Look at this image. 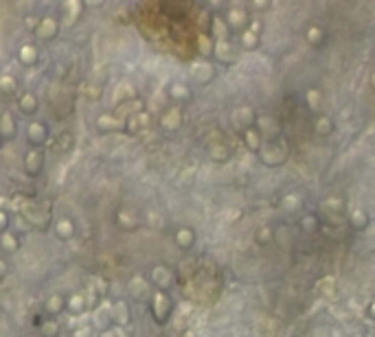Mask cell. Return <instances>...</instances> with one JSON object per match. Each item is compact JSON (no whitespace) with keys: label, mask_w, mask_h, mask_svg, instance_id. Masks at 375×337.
I'll return each mask as SVG.
<instances>
[{"label":"cell","mask_w":375,"mask_h":337,"mask_svg":"<svg viewBox=\"0 0 375 337\" xmlns=\"http://www.w3.org/2000/svg\"><path fill=\"white\" fill-rule=\"evenodd\" d=\"M151 315L158 324H164L171 315V300L164 292H156L151 296Z\"/></svg>","instance_id":"cell-2"},{"label":"cell","mask_w":375,"mask_h":337,"mask_svg":"<svg viewBox=\"0 0 375 337\" xmlns=\"http://www.w3.org/2000/svg\"><path fill=\"white\" fill-rule=\"evenodd\" d=\"M0 147H3V136H0Z\"/></svg>","instance_id":"cell-34"},{"label":"cell","mask_w":375,"mask_h":337,"mask_svg":"<svg viewBox=\"0 0 375 337\" xmlns=\"http://www.w3.org/2000/svg\"><path fill=\"white\" fill-rule=\"evenodd\" d=\"M18 105H20V112H24V114H33V112L37 110V99L33 94H22V97H20V101H18Z\"/></svg>","instance_id":"cell-18"},{"label":"cell","mask_w":375,"mask_h":337,"mask_svg":"<svg viewBox=\"0 0 375 337\" xmlns=\"http://www.w3.org/2000/svg\"><path fill=\"white\" fill-rule=\"evenodd\" d=\"M70 3V18H68V24H72L79 16V9H81V5H79V0H68Z\"/></svg>","instance_id":"cell-26"},{"label":"cell","mask_w":375,"mask_h":337,"mask_svg":"<svg viewBox=\"0 0 375 337\" xmlns=\"http://www.w3.org/2000/svg\"><path fill=\"white\" fill-rule=\"evenodd\" d=\"M162 125H164L167 129H176L178 125H180V112H178V110L167 112V114L162 116Z\"/></svg>","instance_id":"cell-20"},{"label":"cell","mask_w":375,"mask_h":337,"mask_svg":"<svg viewBox=\"0 0 375 337\" xmlns=\"http://www.w3.org/2000/svg\"><path fill=\"white\" fill-rule=\"evenodd\" d=\"M26 138H29V142L33 145L35 149H39L42 145L49 140V131L42 123H31L29 127H26Z\"/></svg>","instance_id":"cell-8"},{"label":"cell","mask_w":375,"mask_h":337,"mask_svg":"<svg viewBox=\"0 0 375 337\" xmlns=\"http://www.w3.org/2000/svg\"><path fill=\"white\" fill-rule=\"evenodd\" d=\"M55 234L59 241H70L75 236V223L68 217H62V219L55 221Z\"/></svg>","instance_id":"cell-12"},{"label":"cell","mask_w":375,"mask_h":337,"mask_svg":"<svg viewBox=\"0 0 375 337\" xmlns=\"http://www.w3.org/2000/svg\"><path fill=\"white\" fill-rule=\"evenodd\" d=\"M72 337H95V328L81 324V326H77L75 331H72Z\"/></svg>","instance_id":"cell-24"},{"label":"cell","mask_w":375,"mask_h":337,"mask_svg":"<svg viewBox=\"0 0 375 337\" xmlns=\"http://www.w3.org/2000/svg\"><path fill=\"white\" fill-rule=\"evenodd\" d=\"M0 88H3V90H7V92L16 90V81H13V77H9V75L0 77Z\"/></svg>","instance_id":"cell-25"},{"label":"cell","mask_w":375,"mask_h":337,"mask_svg":"<svg viewBox=\"0 0 375 337\" xmlns=\"http://www.w3.org/2000/svg\"><path fill=\"white\" fill-rule=\"evenodd\" d=\"M320 289H322V294H325L327 298H331V296L336 294V280L334 278H325L320 282Z\"/></svg>","instance_id":"cell-23"},{"label":"cell","mask_w":375,"mask_h":337,"mask_svg":"<svg viewBox=\"0 0 375 337\" xmlns=\"http://www.w3.org/2000/svg\"><path fill=\"white\" fill-rule=\"evenodd\" d=\"M128 292L130 296L134 300H145L147 298V292H149V285H147V280L141 278V276H134V278L130 280V285H128Z\"/></svg>","instance_id":"cell-10"},{"label":"cell","mask_w":375,"mask_h":337,"mask_svg":"<svg viewBox=\"0 0 375 337\" xmlns=\"http://www.w3.org/2000/svg\"><path fill=\"white\" fill-rule=\"evenodd\" d=\"M103 3V0H86V5H88V7H97V5H101Z\"/></svg>","instance_id":"cell-32"},{"label":"cell","mask_w":375,"mask_h":337,"mask_svg":"<svg viewBox=\"0 0 375 337\" xmlns=\"http://www.w3.org/2000/svg\"><path fill=\"white\" fill-rule=\"evenodd\" d=\"M59 331H62V326H59L57 320H44L42 324H39L42 337H59Z\"/></svg>","instance_id":"cell-17"},{"label":"cell","mask_w":375,"mask_h":337,"mask_svg":"<svg viewBox=\"0 0 375 337\" xmlns=\"http://www.w3.org/2000/svg\"><path fill=\"white\" fill-rule=\"evenodd\" d=\"M176 243L180 246L182 250H187L193 246V232H191L189 228H182V230H178V234H176Z\"/></svg>","instance_id":"cell-19"},{"label":"cell","mask_w":375,"mask_h":337,"mask_svg":"<svg viewBox=\"0 0 375 337\" xmlns=\"http://www.w3.org/2000/svg\"><path fill=\"white\" fill-rule=\"evenodd\" d=\"M7 274H9V263H7V259L0 256V282L7 278Z\"/></svg>","instance_id":"cell-28"},{"label":"cell","mask_w":375,"mask_h":337,"mask_svg":"<svg viewBox=\"0 0 375 337\" xmlns=\"http://www.w3.org/2000/svg\"><path fill=\"white\" fill-rule=\"evenodd\" d=\"M44 311L49 313L51 318L62 315L66 311V296H62V294H51L49 300H46V305H44Z\"/></svg>","instance_id":"cell-9"},{"label":"cell","mask_w":375,"mask_h":337,"mask_svg":"<svg viewBox=\"0 0 375 337\" xmlns=\"http://www.w3.org/2000/svg\"><path fill=\"white\" fill-rule=\"evenodd\" d=\"M248 145H250V147H257V136H255V131H248Z\"/></svg>","instance_id":"cell-30"},{"label":"cell","mask_w":375,"mask_h":337,"mask_svg":"<svg viewBox=\"0 0 375 337\" xmlns=\"http://www.w3.org/2000/svg\"><path fill=\"white\" fill-rule=\"evenodd\" d=\"M90 309V300H88V294L84 292H75L66 298V311L70 315H81Z\"/></svg>","instance_id":"cell-4"},{"label":"cell","mask_w":375,"mask_h":337,"mask_svg":"<svg viewBox=\"0 0 375 337\" xmlns=\"http://www.w3.org/2000/svg\"><path fill=\"white\" fill-rule=\"evenodd\" d=\"M371 311H373V315H375V302H373V307H371Z\"/></svg>","instance_id":"cell-33"},{"label":"cell","mask_w":375,"mask_h":337,"mask_svg":"<svg viewBox=\"0 0 375 337\" xmlns=\"http://www.w3.org/2000/svg\"><path fill=\"white\" fill-rule=\"evenodd\" d=\"M7 230H9V217L5 210H0V234H5Z\"/></svg>","instance_id":"cell-27"},{"label":"cell","mask_w":375,"mask_h":337,"mask_svg":"<svg viewBox=\"0 0 375 337\" xmlns=\"http://www.w3.org/2000/svg\"><path fill=\"white\" fill-rule=\"evenodd\" d=\"M22 215H24V219L33 223L35 228H42V230L49 228V213H46V208H42L39 204H33V202L24 204Z\"/></svg>","instance_id":"cell-3"},{"label":"cell","mask_w":375,"mask_h":337,"mask_svg":"<svg viewBox=\"0 0 375 337\" xmlns=\"http://www.w3.org/2000/svg\"><path fill=\"white\" fill-rule=\"evenodd\" d=\"M125 94H128L130 99L132 97H134V90H132V85H123V90H121V85H118V88H116V92H114V99H116V101H128V99H125Z\"/></svg>","instance_id":"cell-22"},{"label":"cell","mask_w":375,"mask_h":337,"mask_svg":"<svg viewBox=\"0 0 375 337\" xmlns=\"http://www.w3.org/2000/svg\"><path fill=\"white\" fill-rule=\"evenodd\" d=\"M42 169H44V154L39 149L33 147L29 154L24 156V171L29 173L31 177H35L42 173Z\"/></svg>","instance_id":"cell-6"},{"label":"cell","mask_w":375,"mask_h":337,"mask_svg":"<svg viewBox=\"0 0 375 337\" xmlns=\"http://www.w3.org/2000/svg\"><path fill=\"white\" fill-rule=\"evenodd\" d=\"M90 326L99 333H110L112 326H114V318H112V305L110 302H99V305L92 309V318H90Z\"/></svg>","instance_id":"cell-1"},{"label":"cell","mask_w":375,"mask_h":337,"mask_svg":"<svg viewBox=\"0 0 375 337\" xmlns=\"http://www.w3.org/2000/svg\"><path fill=\"white\" fill-rule=\"evenodd\" d=\"M151 282L156 285L158 292H167V289L174 285V274H171V269L158 265L151 269Z\"/></svg>","instance_id":"cell-7"},{"label":"cell","mask_w":375,"mask_h":337,"mask_svg":"<svg viewBox=\"0 0 375 337\" xmlns=\"http://www.w3.org/2000/svg\"><path fill=\"white\" fill-rule=\"evenodd\" d=\"M86 94H88V97H92V101H95V97L99 94V90H95V88H88V90H86Z\"/></svg>","instance_id":"cell-31"},{"label":"cell","mask_w":375,"mask_h":337,"mask_svg":"<svg viewBox=\"0 0 375 337\" xmlns=\"http://www.w3.org/2000/svg\"><path fill=\"white\" fill-rule=\"evenodd\" d=\"M37 35L42 37V39L55 37L57 35V22L53 18H44L42 22H39V26H37Z\"/></svg>","instance_id":"cell-15"},{"label":"cell","mask_w":375,"mask_h":337,"mask_svg":"<svg viewBox=\"0 0 375 337\" xmlns=\"http://www.w3.org/2000/svg\"><path fill=\"white\" fill-rule=\"evenodd\" d=\"M20 59H22V64L31 66V64L35 62V59H37V51L33 49V46H24V49L20 51Z\"/></svg>","instance_id":"cell-21"},{"label":"cell","mask_w":375,"mask_h":337,"mask_svg":"<svg viewBox=\"0 0 375 337\" xmlns=\"http://www.w3.org/2000/svg\"><path fill=\"white\" fill-rule=\"evenodd\" d=\"M16 131H18L16 116H13L11 112H5V114L0 116V136L11 140V138H16Z\"/></svg>","instance_id":"cell-11"},{"label":"cell","mask_w":375,"mask_h":337,"mask_svg":"<svg viewBox=\"0 0 375 337\" xmlns=\"http://www.w3.org/2000/svg\"><path fill=\"white\" fill-rule=\"evenodd\" d=\"M97 127H99V131H103V134H110V131L121 129V121L114 116H101L97 121Z\"/></svg>","instance_id":"cell-16"},{"label":"cell","mask_w":375,"mask_h":337,"mask_svg":"<svg viewBox=\"0 0 375 337\" xmlns=\"http://www.w3.org/2000/svg\"><path fill=\"white\" fill-rule=\"evenodd\" d=\"M0 248H3L7 254H16L18 250H20V239H18V234L9 232V230H7L5 234H0Z\"/></svg>","instance_id":"cell-14"},{"label":"cell","mask_w":375,"mask_h":337,"mask_svg":"<svg viewBox=\"0 0 375 337\" xmlns=\"http://www.w3.org/2000/svg\"><path fill=\"white\" fill-rule=\"evenodd\" d=\"M353 223H355V226H360V228H362V226L366 223V221H364V215H362V213H355V215H353Z\"/></svg>","instance_id":"cell-29"},{"label":"cell","mask_w":375,"mask_h":337,"mask_svg":"<svg viewBox=\"0 0 375 337\" xmlns=\"http://www.w3.org/2000/svg\"><path fill=\"white\" fill-rule=\"evenodd\" d=\"M112 318H114V326L118 328H128L132 324V311L125 300L112 302Z\"/></svg>","instance_id":"cell-5"},{"label":"cell","mask_w":375,"mask_h":337,"mask_svg":"<svg viewBox=\"0 0 375 337\" xmlns=\"http://www.w3.org/2000/svg\"><path fill=\"white\" fill-rule=\"evenodd\" d=\"M116 226L125 230V232H134V230L138 228V219L136 215H132L130 210H118L116 213Z\"/></svg>","instance_id":"cell-13"}]
</instances>
